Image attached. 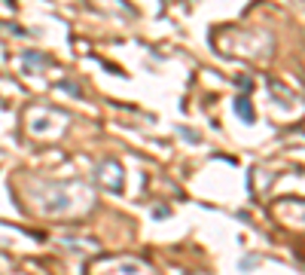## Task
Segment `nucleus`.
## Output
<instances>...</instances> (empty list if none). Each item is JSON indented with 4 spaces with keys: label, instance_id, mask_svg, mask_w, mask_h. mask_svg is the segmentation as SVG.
Listing matches in <instances>:
<instances>
[{
    "label": "nucleus",
    "instance_id": "obj_1",
    "mask_svg": "<svg viewBox=\"0 0 305 275\" xmlns=\"http://www.w3.org/2000/svg\"><path fill=\"white\" fill-rule=\"evenodd\" d=\"M235 110H238V116H241V120L253 123V110H250V101H247V98H238V101H235Z\"/></svg>",
    "mask_w": 305,
    "mask_h": 275
}]
</instances>
